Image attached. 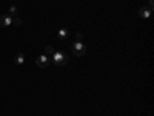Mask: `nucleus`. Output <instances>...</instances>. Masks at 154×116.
Instances as JSON below:
<instances>
[{"label":"nucleus","mask_w":154,"mask_h":116,"mask_svg":"<svg viewBox=\"0 0 154 116\" xmlns=\"http://www.w3.org/2000/svg\"><path fill=\"white\" fill-rule=\"evenodd\" d=\"M151 11H152V9H151L149 6H142V8L139 9V16L142 17V19H148L149 14H151Z\"/></svg>","instance_id":"nucleus-5"},{"label":"nucleus","mask_w":154,"mask_h":116,"mask_svg":"<svg viewBox=\"0 0 154 116\" xmlns=\"http://www.w3.org/2000/svg\"><path fill=\"white\" fill-rule=\"evenodd\" d=\"M49 62H51V59L43 54V56H38V57L35 59V65H37L38 68H48Z\"/></svg>","instance_id":"nucleus-3"},{"label":"nucleus","mask_w":154,"mask_h":116,"mask_svg":"<svg viewBox=\"0 0 154 116\" xmlns=\"http://www.w3.org/2000/svg\"><path fill=\"white\" fill-rule=\"evenodd\" d=\"M148 6H149V8H151V9H152V8H154V0H149V3H148Z\"/></svg>","instance_id":"nucleus-12"},{"label":"nucleus","mask_w":154,"mask_h":116,"mask_svg":"<svg viewBox=\"0 0 154 116\" xmlns=\"http://www.w3.org/2000/svg\"><path fill=\"white\" fill-rule=\"evenodd\" d=\"M12 23V17L9 14H3V16H0V27H9V25Z\"/></svg>","instance_id":"nucleus-4"},{"label":"nucleus","mask_w":154,"mask_h":116,"mask_svg":"<svg viewBox=\"0 0 154 116\" xmlns=\"http://www.w3.org/2000/svg\"><path fill=\"white\" fill-rule=\"evenodd\" d=\"M8 14H9V16H16V14H17V6H14V5L9 6V12H8Z\"/></svg>","instance_id":"nucleus-9"},{"label":"nucleus","mask_w":154,"mask_h":116,"mask_svg":"<svg viewBox=\"0 0 154 116\" xmlns=\"http://www.w3.org/2000/svg\"><path fill=\"white\" fill-rule=\"evenodd\" d=\"M12 23H14V25H17V27H20V25H22L23 22H22V19H20L19 16H16L14 19H12Z\"/></svg>","instance_id":"nucleus-10"},{"label":"nucleus","mask_w":154,"mask_h":116,"mask_svg":"<svg viewBox=\"0 0 154 116\" xmlns=\"http://www.w3.org/2000/svg\"><path fill=\"white\" fill-rule=\"evenodd\" d=\"M54 53H56V48L53 47V45H46L45 47V56H54Z\"/></svg>","instance_id":"nucleus-6"},{"label":"nucleus","mask_w":154,"mask_h":116,"mask_svg":"<svg viewBox=\"0 0 154 116\" xmlns=\"http://www.w3.org/2000/svg\"><path fill=\"white\" fill-rule=\"evenodd\" d=\"M71 50H72L74 56H77V57H83L86 54V47L83 45V42H74L71 45Z\"/></svg>","instance_id":"nucleus-2"},{"label":"nucleus","mask_w":154,"mask_h":116,"mask_svg":"<svg viewBox=\"0 0 154 116\" xmlns=\"http://www.w3.org/2000/svg\"><path fill=\"white\" fill-rule=\"evenodd\" d=\"M53 60H54L56 65H59V67H65L66 63L69 62V56H68L66 53H63V51H56L54 56H53Z\"/></svg>","instance_id":"nucleus-1"},{"label":"nucleus","mask_w":154,"mask_h":116,"mask_svg":"<svg viewBox=\"0 0 154 116\" xmlns=\"http://www.w3.org/2000/svg\"><path fill=\"white\" fill-rule=\"evenodd\" d=\"M75 42H82V33H75Z\"/></svg>","instance_id":"nucleus-11"},{"label":"nucleus","mask_w":154,"mask_h":116,"mask_svg":"<svg viewBox=\"0 0 154 116\" xmlns=\"http://www.w3.org/2000/svg\"><path fill=\"white\" fill-rule=\"evenodd\" d=\"M57 36H59V39H66V37L69 36V31H68L66 28H60L59 33H57Z\"/></svg>","instance_id":"nucleus-7"},{"label":"nucleus","mask_w":154,"mask_h":116,"mask_svg":"<svg viewBox=\"0 0 154 116\" xmlns=\"http://www.w3.org/2000/svg\"><path fill=\"white\" fill-rule=\"evenodd\" d=\"M14 62L17 63V65H22V63L25 62V56H23V53H17L16 57H14Z\"/></svg>","instance_id":"nucleus-8"}]
</instances>
